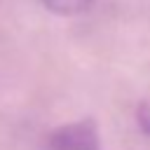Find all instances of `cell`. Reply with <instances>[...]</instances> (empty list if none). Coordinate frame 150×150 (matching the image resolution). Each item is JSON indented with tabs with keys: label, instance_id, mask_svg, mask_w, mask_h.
<instances>
[{
	"label": "cell",
	"instance_id": "6da1fadb",
	"mask_svg": "<svg viewBox=\"0 0 150 150\" xmlns=\"http://www.w3.org/2000/svg\"><path fill=\"white\" fill-rule=\"evenodd\" d=\"M49 150H101L98 131L91 120H80L54 129L47 138Z\"/></svg>",
	"mask_w": 150,
	"mask_h": 150
},
{
	"label": "cell",
	"instance_id": "7a4b0ae2",
	"mask_svg": "<svg viewBox=\"0 0 150 150\" xmlns=\"http://www.w3.org/2000/svg\"><path fill=\"white\" fill-rule=\"evenodd\" d=\"M94 0H42V5L47 9H52L54 14L61 16H73V14H82Z\"/></svg>",
	"mask_w": 150,
	"mask_h": 150
},
{
	"label": "cell",
	"instance_id": "3957f363",
	"mask_svg": "<svg viewBox=\"0 0 150 150\" xmlns=\"http://www.w3.org/2000/svg\"><path fill=\"white\" fill-rule=\"evenodd\" d=\"M136 122H138L141 131H143L145 136H150V103H141V105H138Z\"/></svg>",
	"mask_w": 150,
	"mask_h": 150
}]
</instances>
